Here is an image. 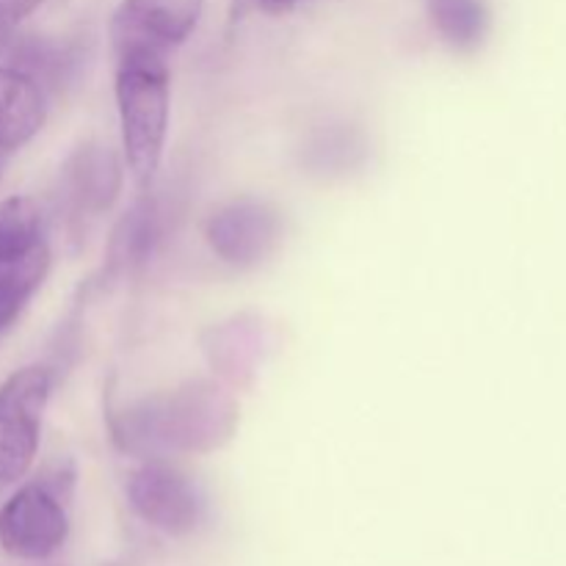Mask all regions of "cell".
Wrapping results in <instances>:
<instances>
[{"instance_id": "cell-1", "label": "cell", "mask_w": 566, "mask_h": 566, "mask_svg": "<svg viewBox=\"0 0 566 566\" xmlns=\"http://www.w3.org/2000/svg\"><path fill=\"white\" fill-rule=\"evenodd\" d=\"M238 401L224 385L210 379L186 381L155 392L114 415L111 431L125 451L160 459L164 453H210L232 440Z\"/></svg>"}, {"instance_id": "cell-12", "label": "cell", "mask_w": 566, "mask_h": 566, "mask_svg": "<svg viewBox=\"0 0 566 566\" xmlns=\"http://www.w3.org/2000/svg\"><path fill=\"white\" fill-rule=\"evenodd\" d=\"M77 61L81 59H77L75 48L50 42V39H22L9 50V66L25 72L42 88H55L70 81Z\"/></svg>"}, {"instance_id": "cell-17", "label": "cell", "mask_w": 566, "mask_h": 566, "mask_svg": "<svg viewBox=\"0 0 566 566\" xmlns=\"http://www.w3.org/2000/svg\"><path fill=\"white\" fill-rule=\"evenodd\" d=\"M0 171H3V158H0Z\"/></svg>"}, {"instance_id": "cell-7", "label": "cell", "mask_w": 566, "mask_h": 566, "mask_svg": "<svg viewBox=\"0 0 566 566\" xmlns=\"http://www.w3.org/2000/svg\"><path fill=\"white\" fill-rule=\"evenodd\" d=\"M122 188V164L105 144L88 142L66 158L61 169L59 205L72 232L99 219Z\"/></svg>"}, {"instance_id": "cell-10", "label": "cell", "mask_w": 566, "mask_h": 566, "mask_svg": "<svg viewBox=\"0 0 566 566\" xmlns=\"http://www.w3.org/2000/svg\"><path fill=\"white\" fill-rule=\"evenodd\" d=\"M160 238V208L144 193L114 230L108 247V274H125L153 254Z\"/></svg>"}, {"instance_id": "cell-9", "label": "cell", "mask_w": 566, "mask_h": 566, "mask_svg": "<svg viewBox=\"0 0 566 566\" xmlns=\"http://www.w3.org/2000/svg\"><path fill=\"white\" fill-rule=\"evenodd\" d=\"M48 116L44 88L14 66H0V153L20 149L42 130Z\"/></svg>"}, {"instance_id": "cell-3", "label": "cell", "mask_w": 566, "mask_h": 566, "mask_svg": "<svg viewBox=\"0 0 566 566\" xmlns=\"http://www.w3.org/2000/svg\"><path fill=\"white\" fill-rule=\"evenodd\" d=\"M53 376L48 368H20L0 385V486L25 479L39 451Z\"/></svg>"}, {"instance_id": "cell-2", "label": "cell", "mask_w": 566, "mask_h": 566, "mask_svg": "<svg viewBox=\"0 0 566 566\" xmlns=\"http://www.w3.org/2000/svg\"><path fill=\"white\" fill-rule=\"evenodd\" d=\"M116 108L133 182L153 186L169 133V64L158 53L116 55Z\"/></svg>"}, {"instance_id": "cell-15", "label": "cell", "mask_w": 566, "mask_h": 566, "mask_svg": "<svg viewBox=\"0 0 566 566\" xmlns=\"http://www.w3.org/2000/svg\"><path fill=\"white\" fill-rule=\"evenodd\" d=\"M42 3L44 0H0V44L9 42L17 25L25 17H31Z\"/></svg>"}, {"instance_id": "cell-6", "label": "cell", "mask_w": 566, "mask_h": 566, "mask_svg": "<svg viewBox=\"0 0 566 566\" xmlns=\"http://www.w3.org/2000/svg\"><path fill=\"white\" fill-rule=\"evenodd\" d=\"M205 0H122L111 20L116 55H166L197 28Z\"/></svg>"}, {"instance_id": "cell-13", "label": "cell", "mask_w": 566, "mask_h": 566, "mask_svg": "<svg viewBox=\"0 0 566 566\" xmlns=\"http://www.w3.org/2000/svg\"><path fill=\"white\" fill-rule=\"evenodd\" d=\"M429 17L437 33L457 50L479 48L490 25L484 0H429Z\"/></svg>"}, {"instance_id": "cell-4", "label": "cell", "mask_w": 566, "mask_h": 566, "mask_svg": "<svg viewBox=\"0 0 566 566\" xmlns=\"http://www.w3.org/2000/svg\"><path fill=\"white\" fill-rule=\"evenodd\" d=\"M70 534L64 503L50 486L28 484L0 509V545L22 562H42L64 547Z\"/></svg>"}, {"instance_id": "cell-16", "label": "cell", "mask_w": 566, "mask_h": 566, "mask_svg": "<svg viewBox=\"0 0 566 566\" xmlns=\"http://www.w3.org/2000/svg\"><path fill=\"white\" fill-rule=\"evenodd\" d=\"M263 3H271V6H287V3H293V0H263Z\"/></svg>"}, {"instance_id": "cell-14", "label": "cell", "mask_w": 566, "mask_h": 566, "mask_svg": "<svg viewBox=\"0 0 566 566\" xmlns=\"http://www.w3.org/2000/svg\"><path fill=\"white\" fill-rule=\"evenodd\" d=\"M42 238V219L31 199H9L0 205V269L36 247Z\"/></svg>"}, {"instance_id": "cell-5", "label": "cell", "mask_w": 566, "mask_h": 566, "mask_svg": "<svg viewBox=\"0 0 566 566\" xmlns=\"http://www.w3.org/2000/svg\"><path fill=\"white\" fill-rule=\"evenodd\" d=\"M130 506L144 523L166 536H188L202 523V497L186 473L160 459H147L127 481Z\"/></svg>"}, {"instance_id": "cell-8", "label": "cell", "mask_w": 566, "mask_h": 566, "mask_svg": "<svg viewBox=\"0 0 566 566\" xmlns=\"http://www.w3.org/2000/svg\"><path fill=\"white\" fill-rule=\"evenodd\" d=\"M210 249L224 263L252 269L263 263L282 238V216L260 199H238L210 216L205 227Z\"/></svg>"}, {"instance_id": "cell-11", "label": "cell", "mask_w": 566, "mask_h": 566, "mask_svg": "<svg viewBox=\"0 0 566 566\" xmlns=\"http://www.w3.org/2000/svg\"><path fill=\"white\" fill-rule=\"evenodd\" d=\"M50 269V249L48 243L39 241L36 247L28 249L22 258L0 269V332L22 313L39 285L44 282Z\"/></svg>"}]
</instances>
